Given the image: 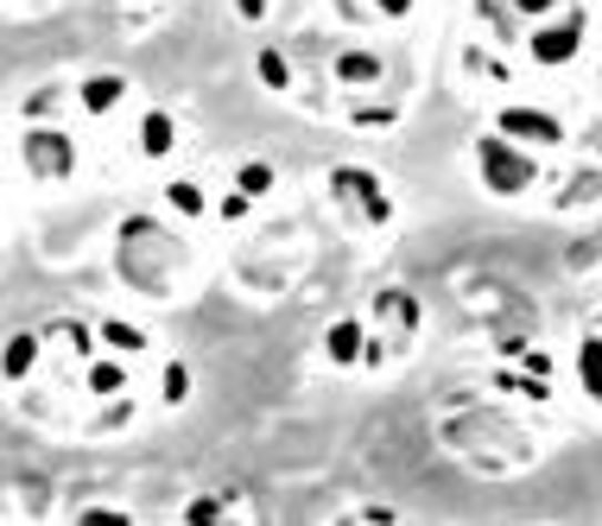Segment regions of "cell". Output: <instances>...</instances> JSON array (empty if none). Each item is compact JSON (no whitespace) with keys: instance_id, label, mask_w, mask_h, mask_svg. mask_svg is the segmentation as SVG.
<instances>
[{"instance_id":"484cf974","label":"cell","mask_w":602,"mask_h":526,"mask_svg":"<svg viewBox=\"0 0 602 526\" xmlns=\"http://www.w3.org/2000/svg\"><path fill=\"white\" fill-rule=\"evenodd\" d=\"M235 13L242 20H267V0H235Z\"/></svg>"},{"instance_id":"4316f807","label":"cell","mask_w":602,"mask_h":526,"mask_svg":"<svg viewBox=\"0 0 602 526\" xmlns=\"http://www.w3.org/2000/svg\"><path fill=\"white\" fill-rule=\"evenodd\" d=\"M380 13H387V20H406V13H412V0H375Z\"/></svg>"},{"instance_id":"5b68a950","label":"cell","mask_w":602,"mask_h":526,"mask_svg":"<svg viewBox=\"0 0 602 526\" xmlns=\"http://www.w3.org/2000/svg\"><path fill=\"white\" fill-rule=\"evenodd\" d=\"M501 133L533 140V146H558V140H564V128H558L552 114H539V109H501Z\"/></svg>"},{"instance_id":"277c9868","label":"cell","mask_w":602,"mask_h":526,"mask_svg":"<svg viewBox=\"0 0 602 526\" xmlns=\"http://www.w3.org/2000/svg\"><path fill=\"white\" fill-rule=\"evenodd\" d=\"M578 44H583V13H578V7H571V13H564V20H558V26H545V32H533V44H527V51H533V64L558 70V64H571V58H578Z\"/></svg>"},{"instance_id":"cb8c5ba5","label":"cell","mask_w":602,"mask_h":526,"mask_svg":"<svg viewBox=\"0 0 602 526\" xmlns=\"http://www.w3.org/2000/svg\"><path fill=\"white\" fill-rule=\"evenodd\" d=\"M513 13H552V7H571V0H508Z\"/></svg>"},{"instance_id":"ffe728a7","label":"cell","mask_w":602,"mask_h":526,"mask_svg":"<svg viewBox=\"0 0 602 526\" xmlns=\"http://www.w3.org/2000/svg\"><path fill=\"white\" fill-rule=\"evenodd\" d=\"M102 336H109L114 350H127V355L146 350V336H140V330H127V324H102Z\"/></svg>"},{"instance_id":"603a6c76","label":"cell","mask_w":602,"mask_h":526,"mask_svg":"<svg viewBox=\"0 0 602 526\" xmlns=\"http://www.w3.org/2000/svg\"><path fill=\"white\" fill-rule=\"evenodd\" d=\"M83 526H127V514H114V507H90V514H76Z\"/></svg>"},{"instance_id":"ba28073f","label":"cell","mask_w":602,"mask_h":526,"mask_svg":"<svg viewBox=\"0 0 602 526\" xmlns=\"http://www.w3.org/2000/svg\"><path fill=\"white\" fill-rule=\"evenodd\" d=\"M324 350H330L336 368H349V362H361V324L356 317H343V324H330V336H324Z\"/></svg>"},{"instance_id":"7402d4cb","label":"cell","mask_w":602,"mask_h":526,"mask_svg":"<svg viewBox=\"0 0 602 526\" xmlns=\"http://www.w3.org/2000/svg\"><path fill=\"white\" fill-rule=\"evenodd\" d=\"M184 394H191V374H184V362H172V368H165V399L178 406Z\"/></svg>"},{"instance_id":"6da1fadb","label":"cell","mask_w":602,"mask_h":526,"mask_svg":"<svg viewBox=\"0 0 602 526\" xmlns=\"http://www.w3.org/2000/svg\"><path fill=\"white\" fill-rule=\"evenodd\" d=\"M476 165H482V184H489L494 198H520V191L533 184V159L513 153L508 133H482V140H476Z\"/></svg>"},{"instance_id":"44dd1931","label":"cell","mask_w":602,"mask_h":526,"mask_svg":"<svg viewBox=\"0 0 602 526\" xmlns=\"http://www.w3.org/2000/svg\"><path fill=\"white\" fill-rule=\"evenodd\" d=\"M184 520H191V526H216V520H223V502H210V495H203V502L184 507Z\"/></svg>"},{"instance_id":"9c48e42d","label":"cell","mask_w":602,"mask_h":526,"mask_svg":"<svg viewBox=\"0 0 602 526\" xmlns=\"http://www.w3.org/2000/svg\"><path fill=\"white\" fill-rule=\"evenodd\" d=\"M39 350H45V336L20 330V336L7 343V381H25V374H32V362H39Z\"/></svg>"},{"instance_id":"83f0119b","label":"cell","mask_w":602,"mask_h":526,"mask_svg":"<svg viewBox=\"0 0 602 526\" xmlns=\"http://www.w3.org/2000/svg\"><path fill=\"white\" fill-rule=\"evenodd\" d=\"M596 153H602V133H596Z\"/></svg>"},{"instance_id":"5bb4252c","label":"cell","mask_w":602,"mask_h":526,"mask_svg":"<svg viewBox=\"0 0 602 526\" xmlns=\"http://www.w3.org/2000/svg\"><path fill=\"white\" fill-rule=\"evenodd\" d=\"M165 203H172L178 216H203V210H210V198H203L197 184H184V178H172V184H165Z\"/></svg>"},{"instance_id":"e0dca14e","label":"cell","mask_w":602,"mask_h":526,"mask_svg":"<svg viewBox=\"0 0 602 526\" xmlns=\"http://www.w3.org/2000/svg\"><path fill=\"white\" fill-rule=\"evenodd\" d=\"M121 381H127L121 362H90V387H95V394H121Z\"/></svg>"},{"instance_id":"52a82bcc","label":"cell","mask_w":602,"mask_h":526,"mask_svg":"<svg viewBox=\"0 0 602 526\" xmlns=\"http://www.w3.org/2000/svg\"><path fill=\"white\" fill-rule=\"evenodd\" d=\"M172 140H178L172 114H165V109H146V121H140V153H146V159H165V153H172Z\"/></svg>"},{"instance_id":"ac0fdd59","label":"cell","mask_w":602,"mask_h":526,"mask_svg":"<svg viewBox=\"0 0 602 526\" xmlns=\"http://www.w3.org/2000/svg\"><path fill=\"white\" fill-rule=\"evenodd\" d=\"M590 198H602V172H583L571 191H564V210H578V203H590Z\"/></svg>"},{"instance_id":"8fae6325","label":"cell","mask_w":602,"mask_h":526,"mask_svg":"<svg viewBox=\"0 0 602 526\" xmlns=\"http://www.w3.org/2000/svg\"><path fill=\"white\" fill-rule=\"evenodd\" d=\"M121 95H127V77H90V83H83V109H90V114H109Z\"/></svg>"},{"instance_id":"d4e9b609","label":"cell","mask_w":602,"mask_h":526,"mask_svg":"<svg viewBox=\"0 0 602 526\" xmlns=\"http://www.w3.org/2000/svg\"><path fill=\"white\" fill-rule=\"evenodd\" d=\"M216 216H228V222H242V216H247V191H235V198H228L223 210H216Z\"/></svg>"},{"instance_id":"7c38bea8","label":"cell","mask_w":602,"mask_h":526,"mask_svg":"<svg viewBox=\"0 0 602 526\" xmlns=\"http://www.w3.org/2000/svg\"><path fill=\"white\" fill-rule=\"evenodd\" d=\"M380 70L387 64H380L375 51H343V58H336V77H343V83H375Z\"/></svg>"},{"instance_id":"2e32d148","label":"cell","mask_w":602,"mask_h":526,"mask_svg":"<svg viewBox=\"0 0 602 526\" xmlns=\"http://www.w3.org/2000/svg\"><path fill=\"white\" fill-rule=\"evenodd\" d=\"M235 184H242L247 198H267V191H273V165H261V159H254V165H242V172H235Z\"/></svg>"},{"instance_id":"d6986e66","label":"cell","mask_w":602,"mask_h":526,"mask_svg":"<svg viewBox=\"0 0 602 526\" xmlns=\"http://www.w3.org/2000/svg\"><path fill=\"white\" fill-rule=\"evenodd\" d=\"M380 311H387V317H400V324H412V317H419L412 292H380Z\"/></svg>"},{"instance_id":"7a4b0ae2","label":"cell","mask_w":602,"mask_h":526,"mask_svg":"<svg viewBox=\"0 0 602 526\" xmlns=\"http://www.w3.org/2000/svg\"><path fill=\"white\" fill-rule=\"evenodd\" d=\"M330 191L343 203H356L361 222H387V216H394V203L380 198V184L368 172H356V165H336V172H330Z\"/></svg>"},{"instance_id":"30bf717a","label":"cell","mask_w":602,"mask_h":526,"mask_svg":"<svg viewBox=\"0 0 602 526\" xmlns=\"http://www.w3.org/2000/svg\"><path fill=\"white\" fill-rule=\"evenodd\" d=\"M578 381H583V394L602 406V336H583V350H578Z\"/></svg>"},{"instance_id":"8992f818","label":"cell","mask_w":602,"mask_h":526,"mask_svg":"<svg viewBox=\"0 0 602 526\" xmlns=\"http://www.w3.org/2000/svg\"><path fill=\"white\" fill-rule=\"evenodd\" d=\"M45 355H58V368H76V362H90V330L83 324H51L45 330Z\"/></svg>"},{"instance_id":"3957f363","label":"cell","mask_w":602,"mask_h":526,"mask_svg":"<svg viewBox=\"0 0 602 526\" xmlns=\"http://www.w3.org/2000/svg\"><path fill=\"white\" fill-rule=\"evenodd\" d=\"M70 165H76V146H70L64 133H51V128H39V133H25V172L32 178H70Z\"/></svg>"},{"instance_id":"4fadbf2b","label":"cell","mask_w":602,"mask_h":526,"mask_svg":"<svg viewBox=\"0 0 602 526\" xmlns=\"http://www.w3.org/2000/svg\"><path fill=\"white\" fill-rule=\"evenodd\" d=\"M254 77H261V83L267 89H292V64H286V51H261V58H254Z\"/></svg>"},{"instance_id":"9a60e30c","label":"cell","mask_w":602,"mask_h":526,"mask_svg":"<svg viewBox=\"0 0 602 526\" xmlns=\"http://www.w3.org/2000/svg\"><path fill=\"white\" fill-rule=\"evenodd\" d=\"M564 266H571V273H583V266H602V229H596V235H578V242L564 247Z\"/></svg>"}]
</instances>
